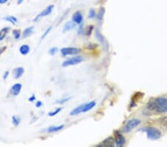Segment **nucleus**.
<instances>
[{
    "mask_svg": "<svg viewBox=\"0 0 167 147\" xmlns=\"http://www.w3.org/2000/svg\"><path fill=\"white\" fill-rule=\"evenodd\" d=\"M76 25H77L76 23L73 21L67 22V23L64 25V26H63V33H65V32H67L69 31L72 30V29H74L75 27H76Z\"/></svg>",
    "mask_w": 167,
    "mask_h": 147,
    "instance_id": "obj_11",
    "label": "nucleus"
},
{
    "mask_svg": "<svg viewBox=\"0 0 167 147\" xmlns=\"http://www.w3.org/2000/svg\"><path fill=\"white\" fill-rule=\"evenodd\" d=\"M95 106H96L95 101H91V102H88V103H84L82 113L88 112V111H89L90 110L92 109V108H94Z\"/></svg>",
    "mask_w": 167,
    "mask_h": 147,
    "instance_id": "obj_14",
    "label": "nucleus"
},
{
    "mask_svg": "<svg viewBox=\"0 0 167 147\" xmlns=\"http://www.w3.org/2000/svg\"><path fill=\"white\" fill-rule=\"evenodd\" d=\"M95 36H96V38H97V39H98V40L100 41V42H101V43L103 44V45H104V46H108L106 39H105V37L103 36V35L102 34L101 32L100 31V30H99V29H96Z\"/></svg>",
    "mask_w": 167,
    "mask_h": 147,
    "instance_id": "obj_12",
    "label": "nucleus"
},
{
    "mask_svg": "<svg viewBox=\"0 0 167 147\" xmlns=\"http://www.w3.org/2000/svg\"><path fill=\"white\" fill-rule=\"evenodd\" d=\"M54 8V5H49L48 7H47V8H45L44 11H42L40 14H38V15L36 16L34 19V22H38L41 18H42V17L50 15V14H51V12H52Z\"/></svg>",
    "mask_w": 167,
    "mask_h": 147,
    "instance_id": "obj_7",
    "label": "nucleus"
},
{
    "mask_svg": "<svg viewBox=\"0 0 167 147\" xmlns=\"http://www.w3.org/2000/svg\"><path fill=\"white\" fill-rule=\"evenodd\" d=\"M64 127H65V125L63 124L57 126H50V127H48V129H47V132H48V133H54V132H59V131L62 130Z\"/></svg>",
    "mask_w": 167,
    "mask_h": 147,
    "instance_id": "obj_15",
    "label": "nucleus"
},
{
    "mask_svg": "<svg viewBox=\"0 0 167 147\" xmlns=\"http://www.w3.org/2000/svg\"><path fill=\"white\" fill-rule=\"evenodd\" d=\"M104 14H105V8H100V11H99L98 14L96 15L97 17V20H98L100 23H101L103 20V17H104Z\"/></svg>",
    "mask_w": 167,
    "mask_h": 147,
    "instance_id": "obj_21",
    "label": "nucleus"
},
{
    "mask_svg": "<svg viewBox=\"0 0 167 147\" xmlns=\"http://www.w3.org/2000/svg\"><path fill=\"white\" fill-rule=\"evenodd\" d=\"M77 33H78V34H79V35H81L82 33H84V28H83V25H82V24L79 25V28H78Z\"/></svg>",
    "mask_w": 167,
    "mask_h": 147,
    "instance_id": "obj_30",
    "label": "nucleus"
},
{
    "mask_svg": "<svg viewBox=\"0 0 167 147\" xmlns=\"http://www.w3.org/2000/svg\"><path fill=\"white\" fill-rule=\"evenodd\" d=\"M13 36H14V37L16 39H19L20 38V36H21V32H20V30H18V29H14V30H13Z\"/></svg>",
    "mask_w": 167,
    "mask_h": 147,
    "instance_id": "obj_22",
    "label": "nucleus"
},
{
    "mask_svg": "<svg viewBox=\"0 0 167 147\" xmlns=\"http://www.w3.org/2000/svg\"><path fill=\"white\" fill-rule=\"evenodd\" d=\"M5 49H6V47H4V48H2V49H0V54H2V53L4 52V51H5Z\"/></svg>",
    "mask_w": 167,
    "mask_h": 147,
    "instance_id": "obj_35",
    "label": "nucleus"
},
{
    "mask_svg": "<svg viewBox=\"0 0 167 147\" xmlns=\"http://www.w3.org/2000/svg\"><path fill=\"white\" fill-rule=\"evenodd\" d=\"M96 17V11L94 9H90L88 11V18L89 19H94Z\"/></svg>",
    "mask_w": 167,
    "mask_h": 147,
    "instance_id": "obj_25",
    "label": "nucleus"
},
{
    "mask_svg": "<svg viewBox=\"0 0 167 147\" xmlns=\"http://www.w3.org/2000/svg\"><path fill=\"white\" fill-rule=\"evenodd\" d=\"M23 1H24V0H17V4H18V5H20V4L23 3Z\"/></svg>",
    "mask_w": 167,
    "mask_h": 147,
    "instance_id": "obj_36",
    "label": "nucleus"
},
{
    "mask_svg": "<svg viewBox=\"0 0 167 147\" xmlns=\"http://www.w3.org/2000/svg\"><path fill=\"white\" fill-rule=\"evenodd\" d=\"M71 98H63V99H60L59 100H57L56 101V103L58 104H60V105H63V104H64L65 103L68 102L69 100H70V99Z\"/></svg>",
    "mask_w": 167,
    "mask_h": 147,
    "instance_id": "obj_28",
    "label": "nucleus"
},
{
    "mask_svg": "<svg viewBox=\"0 0 167 147\" xmlns=\"http://www.w3.org/2000/svg\"><path fill=\"white\" fill-rule=\"evenodd\" d=\"M51 29H52V26H50V27L48 28H47L46 30H45V31L44 32L43 34H42V36H41V39H45V38L47 36V35H48V33H50V31H51Z\"/></svg>",
    "mask_w": 167,
    "mask_h": 147,
    "instance_id": "obj_29",
    "label": "nucleus"
},
{
    "mask_svg": "<svg viewBox=\"0 0 167 147\" xmlns=\"http://www.w3.org/2000/svg\"><path fill=\"white\" fill-rule=\"evenodd\" d=\"M8 75H9V71H6L4 73V74H3V80H7V78H8Z\"/></svg>",
    "mask_w": 167,
    "mask_h": 147,
    "instance_id": "obj_31",
    "label": "nucleus"
},
{
    "mask_svg": "<svg viewBox=\"0 0 167 147\" xmlns=\"http://www.w3.org/2000/svg\"><path fill=\"white\" fill-rule=\"evenodd\" d=\"M31 51L30 46L28 45H23L20 46V52L22 55H27L28 54H29Z\"/></svg>",
    "mask_w": 167,
    "mask_h": 147,
    "instance_id": "obj_16",
    "label": "nucleus"
},
{
    "mask_svg": "<svg viewBox=\"0 0 167 147\" xmlns=\"http://www.w3.org/2000/svg\"><path fill=\"white\" fill-rule=\"evenodd\" d=\"M114 135V141L117 146H124V144L125 143V138H124L123 135L118 131H115Z\"/></svg>",
    "mask_w": 167,
    "mask_h": 147,
    "instance_id": "obj_6",
    "label": "nucleus"
},
{
    "mask_svg": "<svg viewBox=\"0 0 167 147\" xmlns=\"http://www.w3.org/2000/svg\"><path fill=\"white\" fill-rule=\"evenodd\" d=\"M12 123L15 126H19V124L20 123V118L19 117H17V116L14 115L12 117Z\"/></svg>",
    "mask_w": 167,
    "mask_h": 147,
    "instance_id": "obj_24",
    "label": "nucleus"
},
{
    "mask_svg": "<svg viewBox=\"0 0 167 147\" xmlns=\"http://www.w3.org/2000/svg\"><path fill=\"white\" fill-rule=\"evenodd\" d=\"M82 61H83V57L82 56H75V57H71V58L63 62L62 63V65H63V67H69L71 65L79 64Z\"/></svg>",
    "mask_w": 167,
    "mask_h": 147,
    "instance_id": "obj_4",
    "label": "nucleus"
},
{
    "mask_svg": "<svg viewBox=\"0 0 167 147\" xmlns=\"http://www.w3.org/2000/svg\"><path fill=\"white\" fill-rule=\"evenodd\" d=\"M24 72H25V69L23 68V67L16 68H14V71H13L14 77H15L16 79L20 78V77L23 75Z\"/></svg>",
    "mask_w": 167,
    "mask_h": 147,
    "instance_id": "obj_13",
    "label": "nucleus"
},
{
    "mask_svg": "<svg viewBox=\"0 0 167 147\" xmlns=\"http://www.w3.org/2000/svg\"><path fill=\"white\" fill-rule=\"evenodd\" d=\"M146 110L152 114H165V113H167V98H155L147 104Z\"/></svg>",
    "mask_w": 167,
    "mask_h": 147,
    "instance_id": "obj_1",
    "label": "nucleus"
},
{
    "mask_svg": "<svg viewBox=\"0 0 167 147\" xmlns=\"http://www.w3.org/2000/svg\"><path fill=\"white\" fill-rule=\"evenodd\" d=\"M35 100H36V97H35L34 95H33L31 97H30V98H28L29 102H34V101Z\"/></svg>",
    "mask_w": 167,
    "mask_h": 147,
    "instance_id": "obj_32",
    "label": "nucleus"
},
{
    "mask_svg": "<svg viewBox=\"0 0 167 147\" xmlns=\"http://www.w3.org/2000/svg\"><path fill=\"white\" fill-rule=\"evenodd\" d=\"M114 145H116L114 141V138H112V137H109V138H108L107 139L104 140L103 141V143H100V145L97 146H102L112 147Z\"/></svg>",
    "mask_w": 167,
    "mask_h": 147,
    "instance_id": "obj_10",
    "label": "nucleus"
},
{
    "mask_svg": "<svg viewBox=\"0 0 167 147\" xmlns=\"http://www.w3.org/2000/svg\"><path fill=\"white\" fill-rule=\"evenodd\" d=\"M93 30H94V26H93V25H88V27L85 28V34L86 35V36H90V35L91 34V33H92Z\"/></svg>",
    "mask_w": 167,
    "mask_h": 147,
    "instance_id": "obj_23",
    "label": "nucleus"
},
{
    "mask_svg": "<svg viewBox=\"0 0 167 147\" xmlns=\"http://www.w3.org/2000/svg\"><path fill=\"white\" fill-rule=\"evenodd\" d=\"M57 52H58V48H57V47H52V48H50L49 51H48V53H49L50 55L51 56H54Z\"/></svg>",
    "mask_w": 167,
    "mask_h": 147,
    "instance_id": "obj_26",
    "label": "nucleus"
},
{
    "mask_svg": "<svg viewBox=\"0 0 167 147\" xmlns=\"http://www.w3.org/2000/svg\"><path fill=\"white\" fill-rule=\"evenodd\" d=\"M143 131L146 132L147 138L149 139L152 140H156L160 139L161 135H162L160 131L158 128H155L154 126H148V127L144 128Z\"/></svg>",
    "mask_w": 167,
    "mask_h": 147,
    "instance_id": "obj_2",
    "label": "nucleus"
},
{
    "mask_svg": "<svg viewBox=\"0 0 167 147\" xmlns=\"http://www.w3.org/2000/svg\"><path fill=\"white\" fill-rule=\"evenodd\" d=\"M141 123V120H139V119H131L128 121L126 122V123L124 126L123 129V131L125 133H128V132H131V130L136 128L137 126H138Z\"/></svg>",
    "mask_w": 167,
    "mask_h": 147,
    "instance_id": "obj_3",
    "label": "nucleus"
},
{
    "mask_svg": "<svg viewBox=\"0 0 167 147\" xmlns=\"http://www.w3.org/2000/svg\"><path fill=\"white\" fill-rule=\"evenodd\" d=\"M22 88H23V85L21 83H15L14 85H13L11 89V95L14 96H18L21 92Z\"/></svg>",
    "mask_w": 167,
    "mask_h": 147,
    "instance_id": "obj_9",
    "label": "nucleus"
},
{
    "mask_svg": "<svg viewBox=\"0 0 167 147\" xmlns=\"http://www.w3.org/2000/svg\"><path fill=\"white\" fill-rule=\"evenodd\" d=\"M3 20L7 22H9V23H11L14 25H17V19L15 17H14V16H7V17H4Z\"/></svg>",
    "mask_w": 167,
    "mask_h": 147,
    "instance_id": "obj_20",
    "label": "nucleus"
},
{
    "mask_svg": "<svg viewBox=\"0 0 167 147\" xmlns=\"http://www.w3.org/2000/svg\"><path fill=\"white\" fill-rule=\"evenodd\" d=\"M8 1V0H0V4H1V5H2V4H5V3H6Z\"/></svg>",
    "mask_w": 167,
    "mask_h": 147,
    "instance_id": "obj_34",
    "label": "nucleus"
},
{
    "mask_svg": "<svg viewBox=\"0 0 167 147\" xmlns=\"http://www.w3.org/2000/svg\"><path fill=\"white\" fill-rule=\"evenodd\" d=\"M72 21L74 22L77 25L82 24V21H83V17H82V13L79 11H76L72 16Z\"/></svg>",
    "mask_w": 167,
    "mask_h": 147,
    "instance_id": "obj_8",
    "label": "nucleus"
},
{
    "mask_svg": "<svg viewBox=\"0 0 167 147\" xmlns=\"http://www.w3.org/2000/svg\"><path fill=\"white\" fill-rule=\"evenodd\" d=\"M42 106V101H37V102L36 103V107H37V108H39V107H41Z\"/></svg>",
    "mask_w": 167,
    "mask_h": 147,
    "instance_id": "obj_33",
    "label": "nucleus"
},
{
    "mask_svg": "<svg viewBox=\"0 0 167 147\" xmlns=\"http://www.w3.org/2000/svg\"><path fill=\"white\" fill-rule=\"evenodd\" d=\"M158 123H159L160 126H162L163 128H164V129L167 130V115H165L159 118Z\"/></svg>",
    "mask_w": 167,
    "mask_h": 147,
    "instance_id": "obj_17",
    "label": "nucleus"
},
{
    "mask_svg": "<svg viewBox=\"0 0 167 147\" xmlns=\"http://www.w3.org/2000/svg\"><path fill=\"white\" fill-rule=\"evenodd\" d=\"M61 110H62V108H57L55 111H51V112L48 113V115H49L50 117H54V116L57 115L58 113H60V111H61Z\"/></svg>",
    "mask_w": 167,
    "mask_h": 147,
    "instance_id": "obj_27",
    "label": "nucleus"
},
{
    "mask_svg": "<svg viewBox=\"0 0 167 147\" xmlns=\"http://www.w3.org/2000/svg\"><path fill=\"white\" fill-rule=\"evenodd\" d=\"M10 31V28L9 27H5L3 28L2 30L0 31V41L3 40L5 38V36H7V34Z\"/></svg>",
    "mask_w": 167,
    "mask_h": 147,
    "instance_id": "obj_19",
    "label": "nucleus"
},
{
    "mask_svg": "<svg viewBox=\"0 0 167 147\" xmlns=\"http://www.w3.org/2000/svg\"><path fill=\"white\" fill-rule=\"evenodd\" d=\"M60 52L63 57H66L69 55H77L80 52V49L74 48V47H66V48H62L60 50Z\"/></svg>",
    "mask_w": 167,
    "mask_h": 147,
    "instance_id": "obj_5",
    "label": "nucleus"
},
{
    "mask_svg": "<svg viewBox=\"0 0 167 147\" xmlns=\"http://www.w3.org/2000/svg\"><path fill=\"white\" fill-rule=\"evenodd\" d=\"M34 32V27L33 26H31V27L27 28L24 30L23 33V38H27L29 36L32 34V33Z\"/></svg>",
    "mask_w": 167,
    "mask_h": 147,
    "instance_id": "obj_18",
    "label": "nucleus"
}]
</instances>
